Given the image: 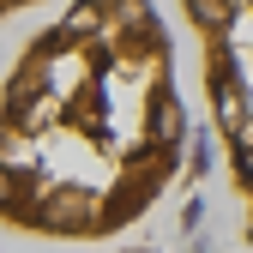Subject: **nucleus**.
<instances>
[{"instance_id":"nucleus-1","label":"nucleus","mask_w":253,"mask_h":253,"mask_svg":"<svg viewBox=\"0 0 253 253\" xmlns=\"http://www.w3.org/2000/svg\"><path fill=\"white\" fill-rule=\"evenodd\" d=\"M169 30L151 6H73L0 84V223L30 241H103L181 169Z\"/></svg>"}]
</instances>
